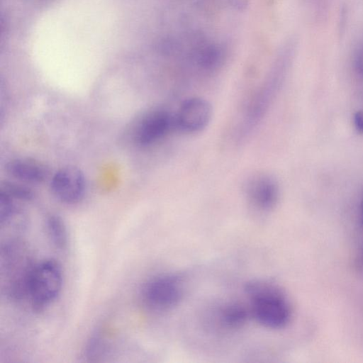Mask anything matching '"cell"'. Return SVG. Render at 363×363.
I'll return each mask as SVG.
<instances>
[{
    "label": "cell",
    "instance_id": "19",
    "mask_svg": "<svg viewBox=\"0 0 363 363\" xmlns=\"http://www.w3.org/2000/svg\"><path fill=\"white\" fill-rule=\"evenodd\" d=\"M359 263H360V266L363 269V250H362L361 254H360Z\"/></svg>",
    "mask_w": 363,
    "mask_h": 363
},
{
    "label": "cell",
    "instance_id": "7",
    "mask_svg": "<svg viewBox=\"0 0 363 363\" xmlns=\"http://www.w3.org/2000/svg\"><path fill=\"white\" fill-rule=\"evenodd\" d=\"M245 194L254 208L262 212L272 210L278 203L280 188L277 179L267 173L251 176L244 186Z\"/></svg>",
    "mask_w": 363,
    "mask_h": 363
},
{
    "label": "cell",
    "instance_id": "10",
    "mask_svg": "<svg viewBox=\"0 0 363 363\" xmlns=\"http://www.w3.org/2000/svg\"><path fill=\"white\" fill-rule=\"evenodd\" d=\"M250 313V308L238 303L226 304L220 313L221 323L227 328L235 329L242 327Z\"/></svg>",
    "mask_w": 363,
    "mask_h": 363
},
{
    "label": "cell",
    "instance_id": "17",
    "mask_svg": "<svg viewBox=\"0 0 363 363\" xmlns=\"http://www.w3.org/2000/svg\"><path fill=\"white\" fill-rule=\"evenodd\" d=\"M355 65L359 73L363 76V50L357 55Z\"/></svg>",
    "mask_w": 363,
    "mask_h": 363
},
{
    "label": "cell",
    "instance_id": "13",
    "mask_svg": "<svg viewBox=\"0 0 363 363\" xmlns=\"http://www.w3.org/2000/svg\"><path fill=\"white\" fill-rule=\"evenodd\" d=\"M0 192L4 193L14 199L30 201L35 196L31 189L14 182H5L1 185Z\"/></svg>",
    "mask_w": 363,
    "mask_h": 363
},
{
    "label": "cell",
    "instance_id": "16",
    "mask_svg": "<svg viewBox=\"0 0 363 363\" xmlns=\"http://www.w3.org/2000/svg\"><path fill=\"white\" fill-rule=\"evenodd\" d=\"M229 4L238 11L245 10L248 5L249 0H228Z\"/></svg>",
    "mask_w": 363,
    "mask_h": 363
},
{
    "label": "cell",
    "instance_id": "1",
    "mask_svg": "<svg viewBox=\"0 0 363 363\" xmlns=\"http://www.w3.org/2000/svg\"><path fill=\"white\" fill-rule=\"evenodd\" d=\"M250 311L262 326L279 330L285 328L292 316L291 303L277 286L265 281H252L246 286Z\"/></svg>",
    "mask_w": 363,
    "mask_h": 363
},
{
    "label": "cell",
    "instance_id": "18",
    "mask_svg": "<svg viewBox=\"0 0 363 363\" xmlns=\"http://www.w3.org/2000/svg\"><path fill=\"white\" fill-rule=\"evenodd\" d=\"M360 218H361V222L363 225V196H362L361 204H360Z\"/></svg>",
    "mask_w": 363,
    "mask_h": 363
},
{
    "label": "cell",
    "instance_id": "4",
    "mask_svg": "<svg viewBox=\"0 0 363 363\" xmlns=\"http://www.w3.org/2000/svg\"><path fill=\"white\" fill-rule=\"evenodd\" d=\"M183 295L182 280L175 274H166L153 277L144 286L142 296L152 310L165 311L176 306Z\"/></svg>",
    "mask_w": 363,
    "mask_h": 363
},
{
    "label": "cell",
    "instance_id": "8",
    "mask_svg": "<svg viewBox=\"0 0 363 363\" xmlns=\"http://www.w3.org/2000/svg\"><path fill=\"white\" fill-rule=\"evenodd\" d=\"M86 178L84 173L75 167H65L58 169L50 181L53 195L65 203L79 201L86 191Z\"/></svg>",
    "mask_w": 363,
    "mask_h": 363
},
{
    "label": "cell",
    "instance_id": "2",
    "mask_svg": "<svg viewBox=\"0 0 363 363\" xmlns=\"http://www.w3.org/2000/svg\"><path fill=\"white\" fill-rule=\"evenodd\" d=\"M34 266L24 246L15 241L6 243L1 252V277L9 296L20 298L27 296Z\"/></svg>",
    "mask_w": 363,
    "mask_h": 363
},
{
    "label": "cell",
    "instance_id": "14",
    "mask_svg": "<svg viewBox=\"0 0 363 363\" xmlns=\"http://www.w3.org/2000/svg\"><path fill=\"white\" fill-rule=\"evenodd\" d=\"M14 199L0 192V223L8 225L18 213V207Z\"/></svg>",
    "mask_w": 363,
    "mask_h": 363
},
{
    "label": "cell",
    "instance_id": "9",
    "mask_svg": "<svg viewBox=\"0 0 363 363\" xmlns=\"http://www.w3.org/2000/svg\"><path fill=\"white\" fill-rule=\"evenodd\" d=\"M6 170L13 178L33 184L43 182L48 175V170L43 164L24 157L9 161L6 165Z\"/></svg>",
    "mask_w": 363,
    "mask_h": 363
},
{
    "label": "cell",
    "instance_id": "3",
    "mask_svg": "<svg viewBox=\"0 0 363 363\" xmlns=\"http://www.w3.org/2000/svg\"><path fill=\"white\" fill-rule=\"evenodd\" d=\"M63 283L60 265L53 259L35 264L28 283L27 296L35 310H42L59 296Z\"/></svg>",
    "mask_w": 363,
    "mask_h": 363
},
{
    "label": "cell",
    "instance_id": "11",
    "mask_svg": "<svg viewBox=\"0 0 363 363\" xmlns=\"http://www.w3.org/2000/svg\"><path fill=\"white\" fill-rule=\"evenodd\" d=\"M223 60L221 49L212 44L199 48L195 56L196 65L202 70L208 72L218 69Z\"/></svg>",
    "mask_w": 363,
    "mask_h": 363
},
{
    "label": "cell",
    "instance_id": "15",
    "mask_svg": "<svg viewBox=\"0 0 363 363\" xmlns=\"http://www.w3.org/2000/svg\"><path fill=\"white\" fill-rule=\"evenodd\" d=\"M353 121L357 130L363 134V110L354 113Z\"/></svg>",
    "mask_w": 363,
    "mask_h": 363
},
{
    "label": "cell",
    "instance_id": "5",
    "mask_svg": "<svg viewBox=\"0 0 363 363\" xmlns=\"http://www.w3.org/2000/svg\"><path fill=\"white\" fill-rule=\"evenodd\" d=\"M174 130H176L174 112L155 108L143 116L136 127L134 139L140 146L147 147L160 142Z\"/></svg>",
    "mask_w": 363,
    "mask_h": 363
},
{
    "label": "cell",
    "instance_id": "6",
    "mask_svg": "<svg viewBox=\"0 0 363 363\" xmlns=\"http://www.w3.org/2000/svg\"><path fill=\"white\" fill-rule=\"evenodd\" d=\"M213 116L211 104L201 97H189L184 100L176 111V130L186 133H197L204 130Z\"/></svg>",
    "mask_w": 363,
    "mask_h": 363
},
{
    "label": "cell",
    "instance_id": "12",
    "mask_svg": "<svg viewBox=\"0 0 363 363\" xmlns=\"http://www.w3.org/2000/svg\"><path fill=\"white\" fill-rule=\"evenodd\" d=\"M48 236L52 244L64 249L68 244V232L63 220L57 215H50L46 220Z\"/></svg>",
    "mask_w": 363,
    "mask_h": 363
}]
</instances>
